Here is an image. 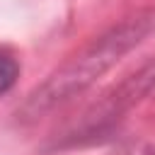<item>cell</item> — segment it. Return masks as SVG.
<instances>
[{"label":"cell","instance_id":"obj_2","mask_svg":"<svg viewBox=\"0 0 155 155\" xmlns=\"http://www.w3.org/2000/svg\"><path fill=\"white\" fill-rule=\"evenodd\" d=\"M17 78H19V63L7 51H0V97L15 87Z\"/></svg>","mask_w":155,"mask_h":155},{"label":"cell","instance_id":"obj_1","mask_svg":"<svg viewBox=\"0 0 155 155\" xmlns=\"http://www.w3.org/2000/svg\"><path fill=\"white\" fill-rule=\"evenodd\" d=\"M145 29L148 27L143 24V19H136L131 24H124V27L114 29L109 36L99 39V44L92 51H87L85 56H80L73 65H68L61 75H56L41 92H36L34 102H39V104L56 102V99H63V94H68L73 90H80L94 75H99L104 68H109L114 61H119V56L124 51H128V46L136 44L145 34Z\"/></svg>","mask_w":155,"mask_h":155}]
</instances>
